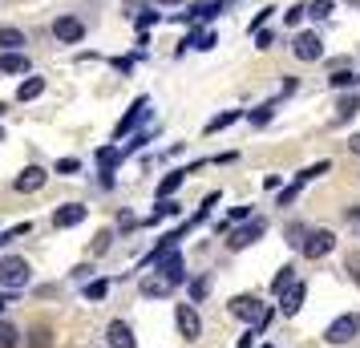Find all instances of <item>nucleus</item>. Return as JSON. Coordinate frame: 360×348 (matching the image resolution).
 <instances>
[{"label":"nucleus","instance_id":"1","mask_svg":"<svg viewBox=\"0 0 360 348\" xmlns=\"http://www.w3.org/2000/svg\"><path fill=\"white\" fill-rule=\"evenodd\" d=\"M29 280H33L29 259H20V255H0V288H4V292H20V288H29Z\"/></svg>","mask_w":360,"mask_h":348},{"label":"nucleus","instance_id":"2","mask_svg":"<svg viewBox=\"0 0 360 348\" xmlns=\"http://www.w3.org/2000/svg\"><path fill=\"white\" fill-rule=\"evenodd\" d=\"M356 336H360V312H344L324 328L328 344H348V340H356Z\"/></svg>","mask_w":360,"mask_h":348},{"label":"nucleus","instance_id":"3","mask_svg":"<svg viewBox=\"0 0 360 348\" xmlns=\"http://www.w3.org/2000/svg\"><path fill=\"white\" fill-rule=\"evenodd\" d=\"M263 235H267V223H263V219H247L243 227H235V231L227 235V247L243 251V247H251L255 239H263Z\"/></svg>","mask_w":360,"mask_h":348},{"label":"nucleus","instance_id":"4","mask_svg":"<svg viewBox=\"0 0 360 348\" xmlns=\"http://www.w3.org/2000/svg\"><path fill=\"white\" fill-rule=\"evenodd\" d=\"M174 324H179L182 340H191V344L202 336V316H198L195 304H179V308H174Z\"/></svg>","mask_w":360,"mask_h":348},{"label":"nucleus","instance_id":"5","mask_svg":"<svg viewBox=\"0 0 360 348\" xmlns=\"http://www.w3.org/2000/svg\"><path fill=\"white\" fill-rule=\"evenodd\" d=\"M332 247H336V235L328 231V227H320V231H308V239H304L300 255H304V259H324Z\"/></svg>","mask_w":360,"mask_h":348},{"label":"nucleus","instance_id":"6","mask_svg":"<svg viewBox=\"0 0 360 348\" xmlns=\"http://www.w3.org/2000/svg\"><path fill=\"white\" fill-rule=\"evenodd\" d=\"M146 114H150V98H138L130 110H126V117H122V122L114 126V142H122V138H126L130 130H138V126L146 122Z\"/></svg>","mask_w":360,"mask_h":348},{"label":"nucleus","instance_id":"7","mask_svg":"<svg viewBox=\"0 0 360 348\" xmlns=\"http://www.w3.org/2000/svg\"><path fill=\"white\" fill-rule=\"evenodd\" d=\"M53 37H57V41H61V45H82L85 41V25L77 17H57L53 20Z\"/></svg>","mask_w":360,"mask_h":348},{"label":"nucleus","instance_id":"8","mask_svg":"<svg viewBox=\"0 0 360 348\" xmlns=\"http://www.w3.org/2000/svg\"><path fill=\"white\" fill-rule=\"evenodd\" d=\"M292 49H295L300 61H320V57H324V37L320 33H300L292 41Z\"/></svg>","mask_w":360,"mask_h":348},{"label":"nucleus","instance_id":"9","mask_svg":"<svg viewBox=\"0 0 360 348\" xmlns=\"http://www.w3.org/2000/svg\"><path fill=\"white\" fill-rule=\"evenodd\" d=\"M45 183H49L45 166H25L17 179H13V191H20V195H33V191H41Z\"/></svg>","mask_w":360,"mask_h":348},{"label":"nucleus","instance_id":"10","mask_svg":"<svg viewBox=\"0 0 360 348\" xmlns=\"http://www.w3.org/2000/svg\"><path fill=\"white\" fill-rule=\"evenodd\" d=\"M158 276H162L166 283H170V288H179L182 280H186V264H182V255L179 251H170V255H162V259H158Z\"/></svg>","mask_w":360,"mask_h":348},{"label":"nucleus","instance_id":"11","mask_svg":"<svg viewBox=\"0 0 360 348\" xmlns=\"http://www.w3.org/2000/svg\"><path fill=\"white\" fill-rule=\"evenodd\" d=\"M227 308H231V316H239V320H247V324H259V320H263L259 296H235Z\"/></svg>","mask_w":360,"mask_h":348},{"label":"nucleus","instance_id":"12","mask_svg":"<svg viewBox=\"0 0 360 348\" xmlns=\"http://www.w3.org/2000/svg\"><path fill=\"white\" fill-rule=\"evenodd\" d=\"M85 215H89V207H82V202H65V207L53 211V227H57V231H69V227L85 223Z\"/></svg>","mask_w":360,"mask_h":348},{"label":"nucleus","instance_id":"13","mask_svg":"<svg viewBox=\"0 0 360 348\" xmlns=\"http://www.w3.org/2000/svg\"><path fill=\"white\" fill-rule=\"evenodd\" d=\"M105 344L110 348H138V336H134V328L126 320H114V324L105 328Z\"/></svg>","mask_w":360,"mask_h":348},{"label":"nucleus","instance_id":"14","mask_svg":"<svg viewBox=\"0 0 360 348\" xmlns=\"http://www.w3.org/2000/svg\"><path fill=\"white\" fill-rule=\"evenodd\" d=\"M304 296H308V288H304V283L295 280L292 288H288V292L279 296V312H283V316H295L300 308H304Z\"/></svg>","mask_w":360,"mask_h":348},{"label":"nucleus","instance_id":"15","mask_svg":"<svg viewBox=\"0 0 360 348\" xmlns=\"http://www.w3.org/2000/svg\"><path fill=\"white\" fill-rule=\"evenodd\" d=\"M219 13H223V0H207V4H191L179 20H211V17H219Z\"/></svg>","mask_w":360,"mask_h":348},{"label":"nucleus","instance_id":"16","mask_svg":"<svg viewBox=\"0 0 360 348\" xmlns=\"http://www.w3.org/2000/svg\"><path fill=\"white\" fill-rule=\"evenodd\" d=\"M25 45H29V37L20 33V29H13V25L0 29V53H20Z\"/></svg>","mask_w":360,"mask_h":348},{"label":"nucleus","instance_id":"17","mask_svg":"<svg viewBox=\"0 0 360 348\" xmlns=\"http://www.w3.org/2000/svg\"><path fill=\"white\" fill-rule=\"evenodd\" d=\"M0 73H29V53H0Z\"/></svg>","mask_w":360,"mask_h":348},{"label":"nucleus","instance_id":"18","mask_svg":"<svg viewBox=\"0 0 360 348\" xmlns=\"http://www.w3.org/2000/svg\"><path fill=\"white\" fill-rule=\"evenodd\" d=\"M186 174H191V170H170L162 183H158V199H170V195L182 186V179H186Z\"/></svg>","mask_w":360,"mask_h":348},{"label":"nucleus","instance_id":"19","mask_svg":"<svg viewBox=\"0 0 360 348\" xmlns=\"http://www.w3.org/2000/svg\"><path fill=\"white\" fill-rule=\"evenodd\" d=\"M142 296L146 299H158V296H170V283L162 280V276H150V280H142Z\"/></svg>","mask_w":360,"mask_h":348},{"label":"nucleus","instance_id":"20","mask_svg":"<svg viewBox=\"0 0 360 348\" xmlns=\"http://www.w3.org/2000/svg\"><path fill=\"white\" fill-rule=\"evenodd\" d=\"M41 94H45V77H29V82H20L17 101H33V98H41Z\"/></svg>","mask_w":360,"mask_h":348},{"label":"nucleus","instance_id":"21","mask_svg":"<svg viewBox=\"0 0 360 348\" xmlns=\"http://www.w3.org/2000/svg\"><path fill=\"white\" fill-rule=\"evenodd\" d=\"M214 41H219L214 33H191L186 41H182V49H198V53H207V49H214Z\"/></svg>","mask_w":360,"mask_h":348},{"label":"nucleus","instance_id":"22","mask_svg":"<svg viewBox=\"0 0 360 348\" xmlns=\"http://www.w3.org/2000/svg\"><path fill=\"white\" fill-rule=\"evenodd\" d=\"M276 105H279V101H263L259 110H251V114H247V122H251V126H267V122L276 117Z\"/></svg>","mask_w":360,"mask_h":348},{"label":"nucleus","instance_id":"23","mask_svg":"<svg viewBox=\"0 0 360 348\" xmlns=\"http://www.w3.org/2000/svg\"><path fill=\"white\" fill-rule=\"evenodd\" d=\"M20 344V328L13 320H0V348H17Z\"/></svg>","mask_w":360,"mask_h":348},{"label":"nucleus","instance_id":"24","mask_svg":"<svg viewBox=\"0 0 360 348\" xmlns=\"http://www.w3.org/2000/svg\"><path fill=\"white\" fill-rule=\"evenodd\" d=\"M328 85H332V89H348V85H360V73H352V69H336V73L328 77Z\"/></svg>","mask_w":360,"mask_h":348},{"label":"nucleus","instance_id":"25","mask_svg":"<svg viewBox=\"0 0 360 348\" xmlns=\"http://www.w3.org/2000/svg\"><path fill=\"white\" fill-rule=\"evenodd\" d=\"M292 283H295V267L288 264V267H279V276L271 280V292H276V296H283V292H288Z\"/></svg>","mask_w":360,"mask_h":348},{"label":"nucleus","instance_id":"26","mask_svg":"<svg viewBox=\"0 0 360 348\" xmlns=\"http://www.w3.org/2000/svg\"><path fill=\"white\" fill-rule=\"evenodd\" d=\"M239 110H227V114H219V117H211V122H207V134H219V130H227V126H235V122H239Z\"/></svg>","mask_w":360,"mask_h":348},{"label":"nucleus","instance_id":"27","mask_svg":"<svg viewBox=\"0 0 360 348\" xmlns=\"http://www.w3.org/2000/svg\"><path fill=\"white\" fill-rule=\"evenodd\" d=\"M352 114H360V94H352V98H340V105H336V122H348Z\"/></svg>","mask_w":360,"mask_h":348},{"label":"nucleus","instance_id":"28","mask_svg":"<svg viewBox=\"0 0 360 348\" xmlns=\"http://www.w3.org/2000/svg\"><path fill=\"white\" fill-rule=\"evenodd\" d=\"M49 344H53V328L37 324V328L29 332V348H49Z\"/></svg>","mask_w":360,"mask_h":348},{"label":"nucleus","instance_id":"29","mask_svg":"<svg viewBox=\"0 0 360 348\" xmlns=\"http://www.w3.org/2000/svg\"><path fill=\"white\" fill-rule=\"evenodd\" d=\"M207 292H211V280H207V276L191 280V304H202V299H207Z\"/></svg>","mask_w":360,"mask_h":348},{"label":"nucleus","instance_id":"30","mask_svg":"<svg viewBox=\"0 0 360 348\" xmlns=\"http://www.w3.org/2000/svg\"><path fill=\"white\" fill-rule=\"evenodd\" d=\"M328 170H332V162H316V166H308V170H304V174H300V179H295V183L304 186V183H311V179H320V174H328Z\"/></svg>","mask_w":360,"mask_h":348},{"label":"nucleus","instance_id":"31","mask_svg":"<svg viewBox=\"0 0 360 348\" xmlns=\"http://www.w3.org/2000/svg\"><path fill=\"white\" fill-rule=\"evenodd\" d=\"M182 207L174 199H158V211H154V215H150V223H158V219H166V215H179Z\"/></svg>","mask_w":360,"mask_h":348},{"label":"nucleus","instance_id":"32","mask_svg":"<svg viewBox=\"0 0 360 348\" xmlns=\"http://www.w3.org/2000/svg\"><path fill=\"white\" fill-rule=\"evenodd\" d=\"M105 292H110V280H94V283H85V299H105Z\"/></svg>","mask_w":360,"mask_h":348},{"label":"nucleus","instance_id":"33","mask_svg":"<svg viewBox=\"0 0 360 348\" xmlns=\"http://www.w3.org/2000/svg\"><path fill=\"white\" fill-rule=\"evenodd\" d=\"M29 231H33V223H29V219H25V223H17V227H13V231H4V235H0V243H17L20 235H29Z\"/></svg>","mask_w":360,"mask_h":348},{"label":"nucleus","instance_id":"34","mask_svg":"<svg viewBox=\"0 0 360 348\" xmlns=\"http://www.w3.org/2000/svg\"><path fill=\"white\" fill-rule=\"evenodd\" d=\"M328 13H332V0H311V4H308V17L311 20H324Z\"/></svg>","mask_w":360,"mask_h":348},{"label":"nucleus","instance_id":"35","mask_svg":"<svg viewBox=\"0 0 360 348\" xmlns=\"http://www.w3.org/2000/svg\"><path fill=\"white\" fill-rule=\"evenodd\" d=\"M304 239H308V227H304V223H292V227H288V243H292V247H304Z\"/></svg>","mask_w":360,"mask_h":348},{"label":"nucleus","instance_id":"36","mask_svg":"<svg viewBox=\"0 0 360 348\" xmlns=\"http://www.w3.org/2000/svg\"><path fill=\"white\" fill-rule=\"evenodd\" d=\"M308 17V4H292V13H283V20H288V29H295L300 20Z\"/></svg>","mask_w":360,"mask_h":348},{"label":"nucleus","instance_id":"37","mask_svg":"<svg viewBox=\"0 0 360 348\" xmlns=\"http://www.w3.org/2000/svg\"><path fill=\"white\" fill-rule=\"evenodd\" d=\"M110 243H114V231H98V239H94V255H105Z\"/></svg>","mask_w":360,"mask_h":348},{"label":"nucleus","instance_id":"38","mask_svg":"<svg viewBox=\"0 0 360 348\" xmlns=\"http://www.w3.org/2000/svg\"><path fill=\"white\" fill-rule=\"evenodd\" d=\"M295 195H300V183L283 186V191H279V207H292V202H295Z\"/></svg>","mask_w":360,"mask_h":348},{"label":"nucleus","instance_id":"39","mask_svg":"<svg viewBox=\"0 0 360 348\" xmlns=\"http://www.w3.org/2000/svg\"><path fill=\"white\" fill-rule=\"evenodd\" d=\"M158 20H162V13H138V29L146 33L150 25H158Z\"/></svg>","mask_w":360,"mask_h":348},{"label":"nucleus","instance_id":"40","mask_svg":"<svg viewBox=\"0 0 360 348\" xmlns=\"http://www.w3.org/2000/svg\"><path fill=\"white\" fill-rule=\"evenodd\" d=\"M77 170H82L77 158H61V162H57V174H77Z\"/></svg>","mask_w":360,"mask_h":348},{"label":"nucleus","instance_id":"41","mask_svg":"<svg viewBox=\"0 0 360 348\" xmlns=\"http://www.w3.org/2000/svg\"><path fill=\"white\" fill-rule=\"evenodd\" d=\"M271 13H276V8H259V17L251 20V33H259L263 25H267V17H271Z\"/></svg>","mask_w":360,"mask_h":348},{"label":"nucleus","instance_id":"42","mask_svg":"<svg viewBox=\"0 0 360 348\" xmlns=\"http://www.w3.org/2000/svg\"><path fill=\"white\" fill-rule=\"evenodd\" d=\"M271 41H276V37L267 33V29H259V33H255V45H259V49H271Z\"/></svg>","mask_w":360,"mask_h":348},{"label":"nucleus","instance_id":"43","mask_svg":"<svg viewBox=\"0 0 360 348\" xmlns=\"http://www.w3.org/2000/svg\"><path fill=\"white\" fill-rule=\"evenodd\" d=\"M255 336H259V332H255V328L247 332V336H239V348H255Z\"/></svg>","mask_w":360,"mask_h":348},{"label":"nucleus","instance_id":"44","mask_svg":"<svg viewBox=\"0 0 360 348\" xmlns=\"http://www.w3.org/2000/svg\"><path fill=\"white\" fill-rule=\"evenodd\" d=\"M348 276H352V280L360 283V259H356V255H352V259H348Z\"/></svg>","mask_w":360,"mask_h":348},{"label":"nucleus","instance_id":"45","mask_svg":"<svg viewBox=\"0 0 360 348\" xmlns=\"http://www.w3.org/2000/svg\"><path fill=\"white\" fill-rule=\"evenodd\" d=\"M114 69H122V73H130V69H134V61H130V57H117V61H114Z\"/></svg>","mask_w":360,"mask_h":348},{"label":"nucleus","instance_id":"46","mask_svg":"<svg viewBox=\"0 0 360 348\" xmlns=\"http://www.w3.org/2000/svg\"><path fill=\"white\" fill-rule=\"evenodd\" d=\"M348 150H352V154H360V134H352V138H348Z\"/></svg>","mask_w":360,"mask_h":348},{"label":"nucleus","instance_id":"47","mask_svg":"<svg viewBox=\"0 0 360 348\" xmlns=\"http://www.w3.org/2000/svg\"><path fill=\"white\" fill-rule=\"evenodd\" d=\"M154 4H162V8H170V4H186V0H154Z\"/></svg>","mask_w":360,"mask_h":348},{"label":"nucleus","instance_id":"48","mask_svg":"<svg viewBox=\"0 0 360 348\" xmlns=\"http://www.w3.org/2000/svg\"><path fill=\"white\" fill-rule=\"evenodd\" d=\"M348 219H352V223H360V207H352V211H348Z\"/></svg>","mask_w":360,"mask_h":348},{"label":"nucleus","instance_id":"49","mask_svg":"<svg viewBox=\"0 0 360 348\" xmlns=\"http://www.w3.org/2000/svg\"><path fill=\"white\" fill-rule=\"evenodd\" d=\"M8 304H13V296H0V312H4V308H8Z\"/></svg>","mask_w":360,"mask_h":348},{"label":"nucleus","instance_id":"50","mask_svg":"<svg viewBox=\"0 0 360 348\" xmlns=\"http://www.w3.org/2000/svg\"><path fill=\"white\" fill-rule=\"evenodd\" d=\"M4 114H8V105H4V101H0V117H4Z\"/></svg>","mask_w":360,"mask_h":348},{"label":"nucleus","instance_id":"51","mask_svg":"<svg viewBox=\"0 0 360 348\" xmlns=\"http://www.w3.org/2000/svg\"><path fill=\"white\" fill-rule=\"evenodd\" d=\"M0 142H4V126H0Z\"/></svg>","mask_w":360,"mask_h":348},{"label":"nucleus","instance_id":"52","mask_svg":"<svg viewBox=\"0 0 360 348\" xmlns=\"http://www.w3.org/2000/svg\"><path fill=\"white\" fill-rule=\"evenodd\" d=\"M263 348H271V344H263Z\"/></svg>","mask_w":360,"mask_h":348}]
</instances>
